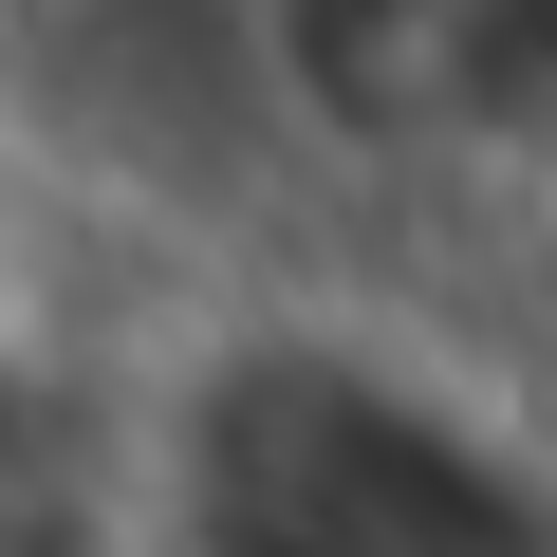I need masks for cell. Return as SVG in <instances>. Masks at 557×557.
<instances>
[{"instance_id":"6da1fadb","label":"cell","mask_w":557,"mask_h":557,"mask_svg":"<svg viewBox=\"0 0 557 557\" xmlns=\"http://www.w3.org/2000/svg\"><path fill=\"white\" fill-rule=\"evenodd\" d=\"M149 539L186 557H557L539 428L354 317H242L168 372Z\"/></svg>"},{"instance_id":"3957f363","label":"cell","mask_w":557,"mask_h":557,"mask_svg":"<svg viewBox=\"0 0 557 557\" xmlns=\"http://www.w3.org/2000/svg\"><path fill=\"white\" fill-rule=\"evenodd\" d=\"M131 557H186V539H131Z\"/></svg>"},{"instance_id":"7a4b0ae2","label":"cell","mask_w":557,"mask_h":557,"mask_svg":"<svg viewBox=\"0 0 557 557\" xmlns=\"http://www.w3.org/2000/svg\"><path fill=\"white\" fill-rule=\"evenodd\" d=\"M242 57L317 168L428 186L520 112V20L502 0H242Z\"/></svg>"}]
</instances>
